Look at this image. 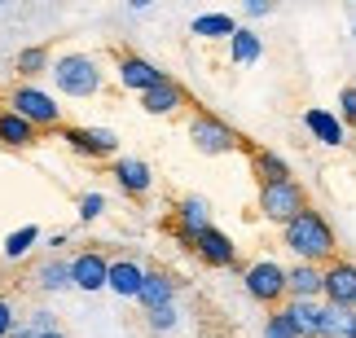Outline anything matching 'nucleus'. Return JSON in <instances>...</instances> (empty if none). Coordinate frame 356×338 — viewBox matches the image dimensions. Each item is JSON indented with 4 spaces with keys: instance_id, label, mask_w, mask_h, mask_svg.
<instances>
[{
    "instance_id": "f257e3e1",
    "label": "nucleus",
    "mask_w": 356,
    "mask_h": 338,
    "mask_svg": "<svg viewBox=\"0 0 356 338\" xmlns=\"http://www.w3.org/2000/svg\"><path fill=\"white\" fill-rule=\"evenodd\" d=\"M282 233H286V246H291L304 264H321V260L334 255V233H330V224H325L317 211H304L299 220L286 224Z\"/></svg>"
},
{
    "instance_id": "f03ea898",
    "label": "nucleus",
    "mask_w": 356,
    "mask_h": 338,
    "mask_svg": "<svg viewBox=\"0 0 356 338\" xmlns=\"http://www.w3.org/2000/svg\"><path fill=\"white\" fill-rule=\"evenodd\" d=\"M259 211H264V220L273 224H291L299 215L308 211V194L299 180H273V185H259Z\"/></svg>"
},
{
    "instance_id": "7ed1b4c3",
    "label": "nucleus",
    "mask_w": 356,
    "mask_h": 338,
    "mask_svg": "<svg viewBox=\"0 0 356 338\" xmlns=\"http://www.w3.org/2000/svg\"><path fill=\"white\" fill-rule=\"evenodd\" d=\"M53 79H58V88L66 97H92V92L102 88V75H97V62L84 58V53H71V58H62L53 66Z\"/></svg>"
},
{
    "instance_id": "20e7f679",
    "label": "nucleus",
    "mask_w": 356,
    "mask_h": 338,
    "mask_svg": "<svg viewBox=\"0 0 356 338\" xmlns=\"http://www.w3.org/2000/svg\"><path fill=\"white\" fill-rule=\"evenodd\" d=\"M189 141H194L198 154L216 158V154H229L238 145V132L229 124H220L216 115H194V124H189Z\"/></svg>"
},
{
    "instance_id": "39448f33",
    "label": "nucleus",
    "mask_w": 356,
    "mask_h": 338,
    "mask_svg": "<svg viewBox=\"0 0 356 338\" xmlns=\"http://www.w3.org/2000/svg\"><path fill=\"white\" fill-rule=\"evenodd\" d=\"M246 294L259 303H277L282 294H291V281H286V268H277L273 260H259L246 268Z\"/></svg>"
},
{
    "instance_id": "423d86ee",
    "label": "nucleus",
    "mask_w": 356,
    "mask_h": 338,
    "mask_svg": "<svg viewBox=\"0 0 356 338\" xmlns=\"http://www.w3.org/2000/svg\"><path fill=\"white\" fill-rule=\"evenodd\" d=\"M13 110H18L31 128L35 124L40 128H53L62 119V110L53 105V97H49V92H40V88H18V92H13Z\"/></svg>"
},
{
    "instance_id": "0eeeda50",
    "label": "nucleus",
    "mask_w": 356,
    "mask_h": 338,
    "mask_svg": "<svg viewBox=\"0 0 356 338\" xmlns=\"http://www.w3.org/2000/svg\"><path fill=\"white\" fill-rule=\"evenodd\" d=\"M325 299H330L334 307H356V264H343L334 260L330 268H325Z\"/></svg>"
},
{
    "instance_id": "6e6552de",
    "label": "nucleus",
    "mask_w": 356,
    "mask_h": 338,
    "mask_svg": "<svg viewBox=\"0 0 356 338\" xmlns=\"http://www.w3.org/2000/svg\"><path fill=\"white\" fill-rule=\"evenodd\" d=\"M71 281L79 290H102V286H111V264L102 260L97 251H84V255H75L71 260Z\"/></svg>"
},
{
    "instance_id": "1a4fd4ad",
    "label": "nucleus",
    "mask_w": 356,
    "mask_h": 338,
    "mask_svg": "<svg viewBox=\"0 0 356 338\" xmlns=\"http://www.w3.org/2000/svg\"><path fill=\"white\" fill-rule=\"evenodd\" d=\"M163 79H168V75H163L154 62H145V58H119V84L123 88H136L141 97H145L149 88H159Z\"/></svg>"
},
{
    "instance_id": "9d476101",
    "label": "nucleus",
    "mask_w": 356,
    "mask_h": 338,
    "mask_svg": "<svg viewBox=\"0 0 356 338\" xmlns=\"http://www.w3.org/2000/svg\"><path fill=\"white\" fill-rule=\"evenodd\" d=\"M198 255H202V264H211V268H229L238 260V251H234V242H229L220 228H202L198 233V246H194Z\"/></svg>"
},
{
    "instance_id": "9b49d317",
    "label": "nucleus",
    "mask_w": 356,
    "mask_h": 338,
    "mask_svg": "<svg viewBox=\"0 0 356 338\" xmlns=\"http://www.w3.org/2000/svg\"><path fill=\"white\" fill-rule=\"evenodd\" d=\"M62 137L71 141V145H75L79 154H88V158L115 154V132H106V128H66Z\"/></svg>"
},
{
    "instance_id": "f8f14e48",
    "label": "nucleus",
    "mask_w": 356,
    "mask_h": 338,
    "mask_svg": "<svg viewBox=\"0 0 356 338\" xmlns=\"http://www.w3.org/2000/svg\"><path fill=\"white\" fill-rule=\"evenodd\" d=\"M282 312L291 316V326H295L299 338H321V307L312 299H291Z\"/></svg>"
},
{
    "instance_id": "ddd939ff",
    "label": "nucleus",
    "mask_w": 356,
    "mask_h": 338,
    "mask_svg": "<svg viewBox=\"0 0 356 338\" xmlns=\"http://www.w3.org/2000/svg\"><path fill=\"white\" fill-rule=\"evenodd\" d=\"M286 281H291L295 299H317V294H325V273L317 264H295L291 273H286Z\"/></svg>"
},
{
    "instance_id": "4468645a",
    "label": "nucleus",
    "mask_w": 356,
    "mask_h": 338,
    "mask_svg": "<svg viewBox=\"0 0 356 338\" xmlns=\"http://www.w3.org/2000/svg\"><path fill=\"white\" fill-rule=\"evenodd\" d=\"M141 286H145V273H141L132 260L111 264V286H106V290H115L119 299H136V294H141Z\"/></svg>"
},
{
    "instance_id": "2eb2a0df",
    "label": "nucleus",
    "mask_w": 356,
    "mask_h": 338,
    "mask_svg": "<svg viewBox=\"0 0 356 338\" xmlns=\"http://www.w3.org/2000/svg\"><path fill=\"white\" fill-rule=\"evenodd\" d=\"M181 101H185V92H181V84H176V79H163L159 88H149L145 97H141V105H145L149 115H172Z\"/></svg>"
},
{
    "instance_id": "dca6fc26",
    "label": "nucleus",
    "mask_w": 356,
    "mask_h": 338,
    "mask_svg": "<svg viewBox=\"0 0 356 338\" xmlns=\"http://www.w3.org/2000/svg\"><path fill=\"white\" fill-rule=\"evenodd\" d=\"M172 281L163 277V273H145V286H141V294L136 299L145 303V312H159V307H172Z\"/></svg>"
},
{
    "instance_id": "f3484780",
    "label": "nucleus",
    "mask_w": 356,
    "mask_h": 338,
    "mask_svg": "<svg viewBox=\"0 0 356 338\" xmlns=\"http://www.w3.org/2000/svg\"><path fill=\"white\" fill-rule=\"evenodd\" d=\"M304 124H308V132H312L321 145H343V124H339L330 110H308Z\"/></svg>"
},
{
    "instance_id": "a211bd4d",
    "label": "nucleus",
    "mask_w": 356,
    "mask_h": 338,
    "mask_svg": "<svg viewBox=\"0 0 356 338\" xmlns=\"http://www.w3.org/2000/svg\"><path fill=\"white\" fill-rule=\"evenodd\" d=\"M352 334H356V316L348 312V307L325 303L321 307V338H352Z\"/></svg>"
},
{
    "instance_id": "6ab92c4d",
    "label": "nucleus",
    "mask_w": 356,
    "mask_h": 338,
    "mask_svg": "<svg viewBox=\"0 0 356 338\" xmlns=\"http://www.w3.org/2000/svg\"><path fill=\"white\" fill-rule=\"evenodd\" d=\"M115 180L128 189V194H145V189H149V167L141 163V158H119V163H115Z\"/></svg>"
},
{
    "instance_id": "aec40b11",
    "label": "nucleus",
    "mask_w": 356,
    "mask_h": 338,
    "mask_svg": "<svg viewBox=\"0 0 356 338\" xmlns=\"http://www.w3.org/2000/svg\"><path fill=\"white\" fill-rule=\"evenodd\" d=\"M194 35H202V40H234L238 35V22L229 18V13H202V18H194V26H189Z\"/></svg>"
},
{
    "instance_id": "412c9836",
    "label": "nucleus",
    "mask_w": 356,
    "mask_h": 338,
    "mask_svg": "<svg viewBox=\"0 0 356 338\" xmlns=\"http://www.w3.org/2000/svg\"><path fill=\"white\" fill-rule=\"evenodd\" d=\"M0 141H5V145H31L35 128L26 124L18 110H9V115H0Z\"/></svg>"
},
{
    "instance_id": "4be33fe9",
    "label": "nucleus",
    "mask_w": 356,
    "mask_h": 338,
    "mask_svg": "<svg viewBox=\"0 0 356 338\" xmlns=\"http://www.w3.org/2000/svg\"><path fill=\"white\" fill-rule=\"evenodd\" d=\"M35 286L40 290H66V286H75L71 281V264H58V260H49V264H40V273H35Z\"/></svg>"
},
{
    "instance_id": "5701e85b",
    "label": "nucleus",
    "mask_w": 356,
    "mask_h": 338,
    "mask_svg": "<svg viewBox=\"0 0 356 338\" xmlns=\"http://www.w3.org/2000/svg\"><path fill=\"white\" fill-rule=\"evenodd\" d=\"M255 171H259V185L291 180V167H286V158H277L273 150H255Z\"/></svg>"
},
{
    "instance_id": "b1692460",
    "label": "nucleus",
    "mask_w": 356,
    "mask_h": 338,
    "mask_svg": "<svg viewBox=\"0 0 356 338\" xmlns=\"http://www.w3.org/2000/svg\"><path fill=\"white\" fill-rule=\"evenodd\" d=\"M229 53H234V62H238V66H246V62H255L259 53H264V44H259V35H255V31L238 26V35L229 40Z\"/></svg>"
},
{
    "instance_id": "393cba45",
    "label": "nucleus",
    "mask_w": 356,
    "mask_h": 338,
    "mask_svg": "<svg viewBox=\"0 0 356 338\" xmlns=\"http://www.w3.org/2000/svg\"><path fill=\"white\" fill-rule=\"evenodd\" d=\"M181 224H185L194 237L202 233V228H211V224H207V202H202V198H185V202H181Z\"/></svg>"
},
{
    "instance_id": "a878e982",
    "label": "nucleus",
    "mask_w": 356,
    "mask_h": 338,
    "mask_svg": "<svg viewBox=\"0 0 356 338\" xmlns=\"http://www.w3.org/2000/svg\"><path fill=\"white\" fill-rule=\"evenodd\" d=\"M35 237H40V228H31V224L18 228V233H9V237H5V255H9V260H22V255L31 251Z\"/></svg>"
},
{
    "instance_id": "bb28decb",
    "label": "nucleus",
    "mask_w": 356,
    "mask_h": 338,
    "mask_svg": "<svg viewBox=\"0 0 356 338\" xmlns=\"http://www.w3.org/2000/svg\"><path fill=\"white\" fill-rule=\"evenodd\" d=\"M44 66H49V53H44V49H22V53H18V71H22V75H40Z\"/></svg>"
},
{
    "instance_id": "cd10ccee",
    "label": "nucleus",
    "mask_w": 356,
    "mask_h": 338,
    "mask_svg": "<svg viewBox=\"0 0 356 338\" xmlns=\"http://www.w3.org/2000/svg\"><path fill=\"white\" fill-rule=\"evenodd\" d=\"M264 338H299V334H295V326H291V316H286L282 307H277V312L268 316V326H264Z\"/></svg>"
},
{
    "instance_id": "c85d7f7f",
    "label": "nucleus",
    "mask_w": 356,
    "mask_h": 338,
    "mask_svg": "<svg viewBox=\"0 0 356 338\" xmlns=\"http://www.w3.org/2000/svg\"><path fill=\"white\" fill-rule=\"evenodd\" d=\"M176 326V307H159V312H149V330L154 334H168Z\"/></svg>"
},
{
    "instance_id": "c756f323",
    "label": "nucleus",
    "mask_w": 356,
    "mask_h": 338,
    "mask_svg": "<svg viewBox=\"0 0 356 338\" xmlns=\"http://www.w3.org/2000/svg\"><path fill=\"white\" fill-rule=\"evenodd\" d=\"M102 207H106V198H102V194H84V198H79V215H84V220H97Z\"/></svg>"
},
{
    "instance_id": "7c9ffc66",
    "label": "nucleus",
    "mask_w": 356,
    "mask_h": 338,
    "mask_svg": "<svg viewBox=\"0 0 356 338\" xmlns=\"http://www.w3.org/2000/svg\"><path fill=\"white\" fill-rule=\"evenodd\" d=\"M339 105H343V124H352V128H356V88H343Z\"/></svg>"
},
{
    "instance_id": "2f4dec72",
    "label": "nucleus",
    "mask_w": 356,
    "mask_h": 338,
    "mask_svg": "<svg viewBox=\"0 0 356 338\" xmlns=\"http://www.w3.org/2000/svg\"><path fill=\"white\" fill-rule=\"evenodd\" d=\"M13 321H18V316H13V303L0 299V338H9V334H13Z\"/></svg>"
},
{
    "instance_id": "473e14b6",
    "label": "nucleus",
    "mask_w": 356,
    "mask_h": 338,
    "mask_svg": "<svg viewBox=\"0 0 356 338\" xmlns=\"http://www.w3.org/2000/svg\"><path fill=\"white\" fill-rule=\"evenodd\" d=\"M35 334H53V330H58V326H53V316L49 312H35V326H31Z\"/></svg>"
},
{
    "instance_id": "72a5a7b5",
    "label": "nucleus",
    "mask_w": 356,
    "mask_h": 338,
    "mask_svg": "<svg viewBox=\"0 0 356 338\" xmlns=\"http://www.w3.org/2000/svg\"><path fill=\"white\" fill-rule=\"evenodd\" d=\"M273 5H268V0H251V5H246V13H251V18H264V13H268Z\"/></svg>"
},
{
    "instance_id": "f704fd0d",
    "label": "nucleus",
    "mask_w": 356,
    "mask_h": 338,
    "mask_svg": "<svg viewBox=\"0 0 356 338\" xmlns=\"http://www.w3.org/2000/svg\"><path fill=\"white\" fill-rule=\"evenodd\" d=\"M9 338H40V334H35V330H13Z\"/></svg>"
},
{
    "instance_id": "c9c22d12",
    "label": "nucleus",
    "mask_w": 356,
    "mask_h": 338,
    "mask_svg": "<svg viewBox=\"0 0 356 338\" xmlns=\"http://www.w3.org/2000/svg\"><path fill=\"white\" fill-rule=\"evenodd\" d=\"M40 338H66V334H62V330H53V334H40Z\"/></svg>"
},
{
    "instance_id": "e433bc0d",
    "label": "nucleus",
    "mask_w": 356,
    "mask_h": 338,
    "mask_svg": "<svg viewBox=\"0 0 356 338\" xmlns=\"http://www.w3.org/2000/svg\"><path fill=\"white\" fill-rule=\"evenodd\" d=\"M352 338H356V334H352Z\"/></svg>"
}]
</instances>
